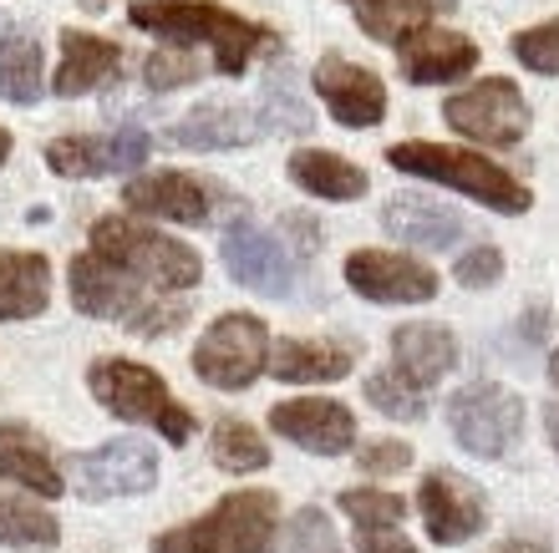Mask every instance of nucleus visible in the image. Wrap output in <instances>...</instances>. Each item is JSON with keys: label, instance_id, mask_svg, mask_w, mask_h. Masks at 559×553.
Listing matches in <instances>:
<instances>
[{"label": "nucleus", "instance_id": "c85d7f7f", "mask_svg": "<svg viewBox=\"0 0 559 553\" xmlns=\"http://www.w3.org/2000/svg\"><path fill=\"white\" fill-rule=\"evenodd\" d=\"M209 462L219 467V472H229V478H250V472H265L270 467V442L250 422L219 417V422L209 426Z\"/></svg>", "mask_w": 559, "mask_h": 553}, {"label": "nucleus", "instance_id": "dca6fc26", "mask_svg": "<svg viewBox=\"0 0 559 553\" xmlns=\"http://www.w3.org/2000/svg\"><path fill=\"white\" fill-rule=\"evenodd\" d=\"M122 204L147 219H168V224H209L214 204H209V183H199L193 173H143L122 189Z\"/></svg>", "mask_w": 559, "mask_h": 553}, {"label": "nucleus", "instance_id": "a19ab883", "mask_svg": "<svg viewBox=\"0 0 559 553\" xmlns=\"http://www.w3.org/2000/svg\"><path fill=\"white\" fill-rule=\"evenodd\" d=\"M488 553H549L545 539H503L499 549H488Z\"/></svg>", "mask_w": 559, "mask_h": 553}, {"label": "nucleus", "instance_id": "a878e982", "mask_svg": "<svg viewBox=\"0 0 559 553\" xmlns=\"http://www.w3.org/2000/svg\"><path fill=\"white\" fill-rule=\"evenodd\" d=\"M46 57L31 31H0V97L15 107H31L46 92Z\"/></svg>", "mask_w": 559, "mask_h": 553}, {"label": "nucleus", "instance_id": "2f4dec72", "mask_svg": "<svg viewBox=\"0 0 559 553\" xmlns=\"http://www.w3.org/2000/svg\"><path fill=\"white\" fill-rule=\"evenodd\" d=\"M341 513L356 524V533H371V528H397L407 518V503L397 493H386V488H346L336 497Z\"/></svg>", "mask_w": 559, "mask_h": 553}, {"label": "nucleus", "instance_id": "72a5a7b5", "mask_svg": "<svg viewBox=\"0 0 559 553\" xmlns=\"http://www.w3.org/2000/svg\"><path fill=\"white\" fill-rule=\"evenodd\" d=\"M143 76L153 92H174V87H189L193 76H199V61H193V51H183V46H163L143 61Z\"/></svg>", "mask_w": 559, "mask_h": 553}, {"label": "nucleus", "instance_id": "7c9ffc66", "mask_svg": "<svg viewBox=\"0 0 559 553\" xmlns=\"http://www.w3.org/2000/svg\"><path fill=\"white\" fill-rule=\"evenodd\" d=\"M361 396H367L382 417H392V422H423V417H427L423 386H413V381L397 376V371H377V376H367Z\"/></svg>", "mask_w": 559, "mask_h": 553}, {"label": "nucleus", "instance_id": "cd10ccee", "mask_svg": "<svg viewBox=\"0 0 559 553\" xmlns=\"http://www.w3.org/2000/svg\"><path fill=\"white\" fill-rule=\"evenodd\" d=\"M61 518L36 503V493H5L0 488V549H57Z\"/></svg>", "mask_w": 559, "mask_h": 553}, {"label": "nucleus", "instance_id": "79ce46f5", "mask_svg": "<svg viewBox=\"0 0 559 553\" xmlns=\"http://www.w3.org/2000/svg\"><path fill=\"white\" fill-rule=\"evenodd\" d=\"M545 426H549V442H555V452H559V407L545 411Z\"/></svg>", "mask_w": 559, "mask_h": 553}, {"label": "nucleus", "instance_id": "ea45409f", "mask_svg": "<svg viewBox=\"0 0 559 553\" xmlns=\"http://www.w3.org/2000/svg\"><path fill=\"white\" fill-rule=\"evenodd\" d=\"M356 553H417V549L402 539L397 528H371V533H356Z\"/></svg>", "mask_w": 559, "mask_h": 553}, {"label": "nucleus", "instance_id": "5701e85b", "mask_svg": "<svg viewBox=\"0 0 559 553\" xmlns=\"http://www.w3.org/2000/svg\"><path fill=\"white\" fill-rule=\"evenodd\" d=\"M352 365H356L352 346H336V340H300V335H290V340H275V350H270V371L280 381H300V386L346 381Z\"/></svg>", "mask_w": 559, "mask_h": 553}, {"label": "nucleus", "instance_id": "c9c22d12", "mask_svg": "<svg viewBox=\"0 0 559 553\" xmlns=\"http://www.w3.org/2000/svg\"><path fill=\"white\" fill-rule=\"evenodd\" d=\"M189 321V305H183V294H153L143 310H138L128 330L143 335V340H158V335H174L178 325Z\"/></svg>", "mask_w": 559, "mask_h": 553}, {"label": "nucleus", "instance_id": "f8f14e48", "mask_svg": "<svg viewBox=\"0 0 559 553\" xmlns=\"http://www.w3.org/2000/svg\"><path fill=\"white\" fill-rule=\"evenodd\" d=\"M270 432L316 457H346L356 447V417L336 396H290L270 407Z\"/></svg>", "mask_w": 559, "mask_h": 553}, {"label": "nucleus", "instance_id": "f3484780", "mask_svg": "<svg viewBox=\"0 0 559 553\" xmlns=\"http://www.w3.org/2000/svg\"><path fill=\"white\" fill-rule=\"evenodd\" d=\"M397 67L413 87H442V82H457L478 67V46L457 31H442V26H427L417 31L413 41L397 46Z\"/></svg>", "mask_w": 559, "mask_h": 553}, {"label": "nucleus", "instance_id": "412c9836", "mask_svg": "<svg viewBox=\"0 0 559 553\" xmlns=\"http://www.w3.org/2000/svg\"><path fill=\"white\" fill-rule=\"evenodd\" d=\"M285 173H290V183L300 193L325 199V204H356L371 183L367 168H356L352 158H341L331 147H300V153H290Z\"/></svg>", "mask_w": 559, "mask_h": 553}, {"label": "nucleus", "instance_id": "6e6552de", "mask_svg": "<svg viewBox=\"0 0 559 553\" xmlns=\"http://www.w3.org/2000/svg\"><path fill=\"white\" fill-rule=\"evenodd\" d=\"M442 117H448V128L457 137L484 147H514L530 132V103H524V92L509 76H484V82L453 92L442 103Z\"/></svg>", "mask_w": 559, "mask_h": 553}, {"label": "nucleus", "instance_id": "4468645a", "mask_svg": "<svg viewBox=\"0 0 559 553\" xmlns=\"http://www.w3.org/2000/svg\"><path fill=\"white\" fill-rule=\"evenodd\" d=\"M417 513H423V524H427V539L442 543V549L468 543L473 533H484V524H488L484 493H478L468 478L448 472V467H432L423 478V488H417Z\"/></svg>", "mask_w": 559, "mask_h": 553}, {"label": "nucleus", "instance_id": "aec40b11", "mask_svg": "<svg viewBox=\"0 0 559 553\" xmlns=\"http://www.w3.org/2000/svg\"><path fill=\"white\" fill-rule=\"evenodd\" d=\"M457 365V335L448 325L432 321H413L392 330V371L407 376L413 386H438L448 371Z\"/></svg>", "mask_w": 559, "mask_h": 553}, {"label": "nucleus", "instance_id": "9b49d317", "mask_svg": "<svg viewBox=\"0 0 559 553\" xmlns=\"http://www.w3.org/2000/svg\"><path fill=\"white\" fill-rule=\"evenodd\" d=\"M67 285H72V305L87 315V321H133L138 310L153 300V285H143L138 275H128L122 264L103 260L97 249H87V254H76L72 269H67Z\"/></svg>", "mask_w": 559, "mask_h": 553}, {"label": "nucleus", "instance_id": "9d476101", "mask_svg": "<svg viewBox=\"0 0 559 553\" xmlns=\"http://www.w3.org/2000/svg\"><path fill=\"white\" fill-rule=\"evenodd\" d=\"M346 285L371 305H427L442 290L432 264L397 254V249H352L346 254Z\"/></svg>", "mask_w": 559, "mask_h": 553}, {"label": "nucleus", "instance_id": "a18cd8bd", "mask_svg": "<svg viewBox=\"0 0 559 553\" xmlns=\"http://www.w3.org/2000/svg\"><path fill=\"white\" fill-rule=\"evenodd\" d=\"M82 11H107V0H82Z\"/></svg>", "mask_w": 559, "mask_h": 553}, {"label": "nucleus", "instance_id": "4be33fe9", "mask_svg": "<svg viewBox=\"0 0 559 553\" xmlns=\"http://www.w3.org/2000/svg\"><path fill=\"white\" fill-rule=\"evenodd\" d=\"M51 305V260L36 249H0V321H36Z\"/></svg>", "mask_w": 559, "mask_h": 553}, {"label": "nucleus", "instance_id": "7ed1b4c3", "mask_svg": "<svg viewBox=\"0 0 559 553\" xmlns=\"http://www.w3.org/2000/svg\"><path fill=\"white\" fill-rule=\"evenodd\" d=\"M386 163L397 173H413V178H427V183H442V189H457L463 199L473 204L493 208V214H530L534 193L519 183L514 173H503L493 158L484 153H468V147H442V143H392L386 147Z\"/></svg>", "mask_w": 559, "mask_h": 553}, {"label": "nucleus", "instance_id": "20e7f679", "mask_svg": "<svg viewBox=\"0 0 559 553\" xmlns=\"http://www.w3.org/2000/svg\"><path fill=\"white\" fill-rule=\"evenodd\" d=\"M103 260L122 264L128 275H138L143 285L163 294H189L199 279H204V260H199V249L183 244V239H168L163 229L153 224H138L128 214H103V219L92 224L87 233Z\"/></svg>", "mask_w": 559, "mask_h": 553}, {"label": "nucleus", "instance_id": "423d86ee", "mask_svg": "<svg viewBox=\"0 0 559 553\" xmlns=\"http://www.w3.org/2000/svg\"><path fill=\"white\" fill-rule=\"evenodd\" d=\"M270 325L254 310H224L193 346V376L214 392H245L270 371Z\"/></svg>", "mask_w": 559, "mask_h": 553}, {"label": "nucleus", "instance_id": "4c0bfd02", "mask_svg": "<svg viewBox=\"0 0 559 553\" xmlns=\"http://www.w3.org/2000/svg\"><path fill=\"white\" fill-rule=\"evenodd\" d=\"M356 467H361V478H392V472H402V467H413V447L407 442H367V447L356 452Z\"/></svg>", "mask_w": 559, "mask_h": 553}, {"label": "nucleus", "instance_id": "c03bdc74", "mask_svg": "<svg viewBox=\"0 0 559 553\" xmlns=\"http://www.w3.org/2000/svg\"><path fill=\"white\" fill-rule=\"evenodd\" d=\"M549 381H555V392H559V346H555V356H549Z\"/></svg>", "mask_w": 559, "mask_h": 553}, {"label": "nucleus", "instance_id": "58836bf2", "mask_svg": "<svg viewBox=\"0 0 559 553\" xmlns=\"http://www.w3.org/2000/svg\"><path fill=\"white\" fill-rule=\"evenodd\" d=\"M147 153H153V137H147L138 122L118 128V137H112V168H118V173H138L147 163Z\"/></svg>", "mask_w": 559, "mask_h": 553}, {"label": "nucleus", "instance_id": "473e14b6", "mask_svg": "<svg viewBox=\"0 0 559 553\" xmlns=\"http://www.w3.org/2000/svg\"><path fill=\"white\" fill-rule=\"evenodd\" d=\"M285 553H346L336 539V524H331V513L325 508H300L285 524Z\"/></svg>", "mask_w": 559, "mask_h": 553}, {"label": "nucleus", "instance_id": "393cba45", "mask_svg": "<svg viewBox=\"0 0 559 553\" xmlns=\"http://www.w3.org/2000/svg\"><path fill=\"white\" fill-rule=\"evenodd\" d=\"M382 229L417 249H453L463 239V214L432 204V199H392L382 208Z\"/></svg>", "mask_w": 559, "mask_h": 553}, {"label": "nucleus", "instance_id": "f257e3e1", "mask_svg": "<svg viewBox=\"0 0 559 553\" xmlns=\"http://www.w3.org/2000/svg\"><path fill=\"white\" fill-rule=\"evenodd\" d=\"M128 21L138 31H153L163 46H209L214 51V72L219 76H245L260 51H275L280 36L260 21L239 11H224L214 0H133Z\"/></svg>", "mask_w": 559, "mask_h": 553}, {"label": "nucleus", "instance_id": "6ab92c4d", "mask_svg": "<svg viewBox=\"0 0 559 553\" xmlns=\"http://www.w3.org/2000/svg\"><path fill=\"white\" fill-rule=\"evenodd\" d=\"M118 67H122L118 41H107L97 31L67 26L61 31V61H57V72H51V92L67 97V103H72V97H87V92L103 87Z\"/></svg>", "mask_w": 559, "mask_h": 553}, {"label": "nucleus", "instance_id": "ddd939ff", "mask_svg": "<svg viewBox=\"0 0 559 553\" xmlns=\"http://www.w3.org/2000/svg\"><path fill=\"white\" fill-rule=\"evenodd\" d=\"M310 87H316V97L325 103V112H331V122H341V128H377L386 117V82L371 67H361V61H346V57H321L316 61V72H310Z\"/></svg>", "mask_w": 559, "mask_h": 553}, {"label": "nucleus", "instance_id": "37998d69", "mask_svg": "<svg viewBox=\"0 0 559 553\" xmlns=\"http://www.w3.org/2000/svg\"><path fill=\"white\" fill-rule=\"evenodd\" d=\"M11 147H15V137L0 128V168H5V158H11Z\"/></svg>", "mask_w": 559, "mask_h": 553}, {"label": "nucleus", "instance_id": "0eeeda50", "mask_svg": "<svg viewBox=\"0 0 559 553\" xmlns=\"http://www.w3.org/2000/svg\"><path fill=\"white\" fill-rule=\"evenodd\" d=\"M448 426L463 452L473 457H503L524 432V401L499 381H473L448 396Z\"/></svg>", "mask_w": 559, "mask_h": 553}, {"label": "nucleus", "instance_id": "a211bd4d", "mask_svg": "<svg viewBox=\"0 0 559 553\" xmlns=\"http://www.w3.org/2000/svg\"><path fill=\"white\" fill-rule=\"evenodd\" d=\"M0 478L36 497H61L72 488L51 447H46V437L26 422H0Z\"/></svg>", "mask_w": 559, "mask_h": 553}, {"label": "nucleus", "instance_id": "b1692460", "mask_svg": "<svg viewBox=\"0 0 559 553\" xmlns=\"http://www.w3.org/2000/svg\"><path fill=\"white\" fill-rule=\"evenodd\" d=\"M254 137H260V122L245 107H229V103L193 107V112L178 117V128H174V143L199 147V153H229V147H245Z\"/></svg>", "mask_w": 559, "mask_h": 553}, {"label": "nucleus", "instance_id": "c756f323", "mask_svg": "<svg viewBox=\"0 0 559 553\" xmlns=\"http://www.w3.org/2000/svg\"><path fill=\"white\" fill-rule=\"evenodd\" d=\"M46 168L57 178H103V173H118L112 168V137H51L46 143Z\"/></svg>", "mask_w": 559, "mask_h": 553}, {"label": "nucleus", "instance_id": "1a4fd4ad", "mask_svg": "<svg viewBox=\"0 0 559 553\" xmlns=\"http://www.w3.org/2000/svg\"><path fill=\"white\" fill-rule=\"evenodd\" d=\"M67 482L76 488V497L87 503H107V497H138L158 482V452L138 437L103 442L92 452H76L67 467Z\"/></svg>", "mask_w": 559, "mask_h": 553}, {"label": "nucleus", "instance_id": "f704fd0d", "mask_svg": "<svg viewBox=\"0 0 559 553\" xmlns=\"http://www.w3.org/2000/svg\"><path fill=\"white\" fill-rule=\"evenodd\" d=\"M514 57L539 76H559V15L545 26H530L514 36Z\"/></svg>", "mask_w": 559, "mask_h": 553}, {"label": "nucleus", "instance_id": "e433bc0d", "mask_svg": "<svg viewBox=\"0 0 559 553\" xmlns=\"http://www.w3.org/2000/svg\"><path fill=\"white\" fill-rule=\"evenodd\" d=\"M453 279L463 285V290H488V285H499L503 279V254L493 244H473L468 254H457Z\"/></svg>", "mask_w": 559, "mask_h": 553}, {"label": "nucleus", "instance_id": "bb28decb", "mask_svg": "<svg viewBox=\"0 0 559 553\" xmlns=\"http://www.w3.org/2000/svg\"><path fill=\"white\" fill-rule=\"evenodd\" d=\"M346 5L356 11V26L386 46L413 41L417 31L432 26V11H438V0H346Z\"/></svg>", "mask_w": 559, "mask_h": 553}, {"label": "nucleus", "instance_id": "39448f33", "mask_svg": "<svg viewBox=\"0 0 559 553\" xmlns=\"http://www.w3.org/2000/svg\"><path fill=\"white\" fill-rule=\"evenodd\" d=\"M87 392L92 401L103 411H112L118 422H133V426H158L163 442H183L193 437V417L174 401L168 381L143 361H122V356H97L87 365Z\"/></svg>", "mask_w": 559, "mask_h": 553}, {"label": "nucleus", "instance_id": "f03ea898", "mask_svg": "<svg viewBox=\"0 0 559 553\" xmlns=\"http://www.w3.org/2000/svg\"><path fill=\"white\" fill-rule=\"evenodd\" d=\"M280 539V497L270 488H239L178 528H163L147 553H270Z\"/></svg>", "mask_w": 559, "mask_h": 553}, {"label": "nucleus", "instance_id": "2eb2a0df", "mask_svg": "<svg viewBox=\"0 0 559 553\" xmlns=\"http://www.w3.org/2000/svg\"><path fill=\"white\" fill-rule=\"evenodd\" d=\"M219 254H224V269L235 285L254 294H295V264L285 254L275 233L254 229V224H229V233L219 239Z\"/></svg>", "mask_w": 559, "mask_h": 553}]
</instances>
